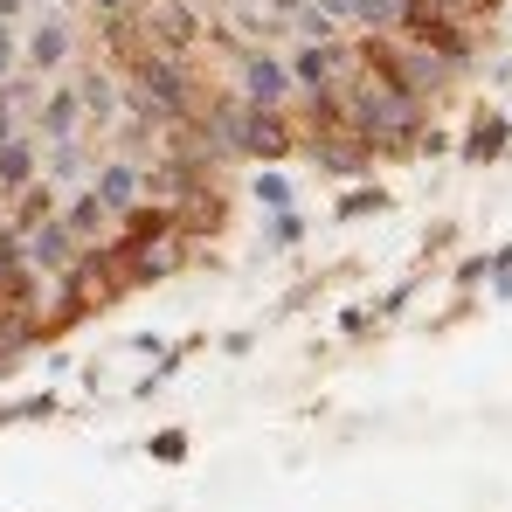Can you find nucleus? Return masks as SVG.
Here are the masks:
<instances>
[{"mask_svg":"<svg viewBox=\"0 0 512 512\" xmlns=\"http://www.w3.org/2000/svg\"><path fill=\"white\" fill-rule=\"evenodd\" d=\"M353 21L367 35H402V28H416V0H353Z\"/></svg>","mask_w":512,"mask_h":512,"instance_id":"20e7f679","label":"nucleus"},{"mask_svg":"<svg viewBox=\"0 0 512 512\" xmlns=\"http://www.w3.org/2000/svg\"><path fill=\"white\" fill-rule=\"evenodd\" d=\"M333 118L367 153H402V146H416V132H429V97H416L374 63H353L346 84L333 90Z\"/></svg>","mask_w":512,"mask_h":512,"instance_id":"f257e3e1","label":"nucleus"},{"mask_svg":"<svg viewBox=\"0 0 512 512\" xmlns=\"http://www.w3.org/2000/svg\"><path fill=\"white\" fill-rule=\"evenodd\" d=\"M35 180V139L28 132H14V139H0V201L7 194H21Z\"/></svg>","mask_w":512,"mask_h":512,"instance_id":"39448f33","label":"nucleus"},{"mask_svg":"<svg viewBox=\"0 0 512 512\" xmlns=\"http://www.w3.org/2000/svg\"><path fill=\"white\" fill-rule=\"evenodd\" d=\"M153 457H167V464H180V457H187V436H180V429H167V436H153Z\"/></svg>","mask_w":512,"mask_h":512,"instance_id":"9d476101","label":"nucleus"},{"mask_svg":"<svg viewBox=\"0 0 512 512\" xmlns=\"http://www.w3.org/2000/svg\"><path fill=\"white\" fill-rule=\"evenodd\" d=\"M77 125H84V97H77V90H56V97L42 104V132H49V139H77Z\"/></svg>","mask_w":512,"mask_h":512,"instance_id":"423d86ee","label":"nucleus"},{"mask_svg":"<svg viewBox=\"0 0 512 512\" xmlns=\"http://www.w3.org/2000/svg\"><path fill=\"white\" fill-rule=\"evenodd\" d=\"M499 146H506V125H499V118H485V125H478V139H471L464 153H471V160H492Z\"/></svg>","mask_w":512,"mask_h":512,"instance_id":"6e6552de","label":"nucleus"},{"mask_svg":"<svg viewBox=\"0 0 512 512\" xmlns=\"http://www.w3.org/2000/svg\"><path fill=\"white\" fill-rule=\"evenodd\" d=\"M256 194H263V201H270V208H277V201H291V187H284V180H277V173H263V180H256Z\"/></svg>","mask_w":512,"mask_h":512,"instance_id":"f8f14e48","label":"nucleus"},{"mask_svg":"<svg viewBox=\"0 0 512 512\" xmlns=\"http://www.w3.org/2000/svg\"><path fill=\"white\" fill-rule=\"evenodd\" d=\"M492 284H499V298H512V250L492 263Z\"/></svg>","mask_w":512,"mask_h":512,"instance_id":"ddd939ff","label":"nucleus"},{"mask_svg":"<svg viewBox=\"0 0 512 512\" xmlns=\"http://www.w3.org/2000/svg\"><path fill=\"white\" fill-rule=\"evenodd\" d=\"M14 14H21V0H0V21H14Z\"/></svg>","mask_w":512,"mask_h":512,"instance_id":"2eb2a0df","label":"nucleus"},{"mask_svg":"<svg viewBox=\"0 0 512 512\" xmlns=\"http://www.w3.org/2000/svg\"><path fill=\"white\" fill-rule=\"evenodd\" d=\"M243 104H250V111H284V104H291V70H284V63H277V56H243Z\"/></svg>","mask_w":512,"mask_h":512,"instance_id":"f03ea898","label":"nucleus"},{"mask_svg":"<svg viewBox=\"0 0 512 512\" xmlns=\"http://www.w3.org/2000/svg\"><path fill=\"white\" fill-rule=\"evenodd\" d=\"M63 56H70V28H63V21H42L35 42H28V63H35V70H56Z\"/></svg>","mask_w":512,"mask_h":512,"instance_id":"0eeeda50","label":"nucleus"},{"mask_svg":"<svg viewBox=\"0 0 512 512\" xmlns=\"http://www.w3.org/2000/svg\"><path fill=\"white\" fill-rule=\"evenodd\" d=\"M56 402L49 395H35V402H14V409H0V423H35V416H49Z\"/></svg>","mask_w":512,"mask_h":512,"instance_id":"1a4fd4ad","label":"nucleus"},{"mask_svg":"<svg viewBox=\"0 0 512 512\" xmlns=\"http://www.w3.org/2000/svg\"><path fill=\"white\" fill-rule=\"evenodd\" d=\"M90 194H97V201H104V208L125 222V215L146 201V173H139V167H118V160H111V167H97V187H90Z\"/></svg>","mask_w":512,"mask_h":512,"instance_id":"7ed1b4c3","label":"nucleus"},{"mask_svg":"<svg viewBox=\"0 0 512 512\" xmlns=\"http://www.w3.org/2000/svg\"><path fill=\"white\" fill-rule=\"evenodd\" d=\"M7 70H14V35H7V21H0V84H7Z\"/></svg>","mask_w":512,"mask_h":512,"instance_id":"4468645a","label":"nucleus"},{"mask_svg":"<svg viewBox=\"0 0 512 512\" xmlns=\"http://www.w3.org/2000/svg\"><path fill=\"white\" fill-rule=\"evenodd\" d=\"M97 7H104V14H118V7H125V0H97Z\"/></svg>","mask_w":512,"mask_h":512,"instance_id":"dca6fc26","label":"nucleus"},{"mask_svg":"<svg viewBox=\"0 0 512 512\" xmlns=\"http://www.w3.org/2000/svg\"><path fill=\"white\" fill-rule=\"evenodd\" d=\"M381 201H388V194H374V187H367V194H353V201H340V215H374Z\"/></svg>","mask_w":512,"mask_h":512,"instance_id":"9b49d317","label":"nucleus"}]
</instances>
